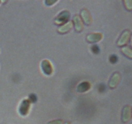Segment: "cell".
<instances>
[{
	"instance_id": "2e32d148",
	"label": "cell",
	"mask_w": 132,
	"mask_h": 124,
	"mask_svg": "<svg viewBox=\"0 0 132 124\" xmlns=\"http://www.w3.org/2000/svg\"><path fill=\"white\" fill-rule=\"evenodd\" d=\"M30 102H32V103H35L37 101V96L35 95L34 94H31L29 96V99Z\"/></svg>"
},
{
	"instance_id": "277c9868",
	"label": "cell",
	"mask_w": 132,
	"mask_h": 124,
	"mask_svg": "<svg viewBox=\"0 0 132 124\" xmlns=\"http://www.w3.org/2000/svg\"><path fill=\"white\" fill-rule=\"evenodd\" d=\"M130 35H131V32L130 30H126L124 31L117 41V45L119 46H123L125 44L127 43L130 37Z\"/></svg>"
},
{
	"instance_id": "7c38bea8",
	"label": "cell",
	"mask_w": 132,
	"mask_h": 124,
	"mask_svg": "<svg viewBox=\"0 0 132 124\" xmlns=\"http://www.w3.org/2000/svg\"><path fill=\"white\" fill-rule=\"evenodd\" d=\"M122 52L126 56L128 57L129 58H132V50L130 47H124L122 48Z\"/></svg>"
},
{
	"instance_id": "8992f818",
	"label": "cell",
	"mask_w": 132,
	"mask_h": 124,
	"mask_svg": "<svg viewBox=\"0 0 132 124\" xmlns=\"http://www.w3.org/2000/svg\"><path fill=\"white\" fill-rule=\"evenodd\" d=\"M73 22L74 23L75 30L77 32H80L83 29V24L79 16L76 15L73 18Z\"/></svg>"
},
{
	"instance_id": "52a82bcc",
	"label": "cell",
	"mask_w": 132,
	"mask_h": 124,
	"mask_svg": "<svg viewBox=\"0 0 132 124\" xmlns=\"http://www.w3.org/2000/svg\"><path fill=\"white\" fill-rule=\"evenodd\" d=\"M131 118V107L130 106H125L122 110V120L123 122H127Z\"/></svg>"
},
{
	"instance_id": "5bb4252c",
	"label": "cell",
	"mask_w": 132,
	"mask_h": 124,
	"mask_svg": "<svg viewBox=\"0 0 132 124\" xmlns=\"http://www.w3.org/2000/svg\"><path fill=\"white\" fill-rule=\"evenodd\" d=\"M92 51L93 52V53L94 54H98L100 51V49H99V47H98V45H94L92 47Z\"/></svg>"
},
{
	"instance_id": "8fae6325",
	"label": "cell",
	"mask_w": 132,
	"mask_h": 124,
	"mask_svg": "<svg viewBox=\"0 0 132 124\" xmlns=\"http://www.w3.org/2000/svg\"><path fill=\"white\" fill-rule=\"evenodd\" d=\"M72 27H73V23L72 21H69L66 23V24L62 25L61 27H59L57 30L61 34L67 33L72 28Z\"/></svg>"
},
{
	"instance_id": "e0dca14e",
	"label": "cell",
	"mask_w": 132,
	"mask_h": 124,
	"mask_svg": "<svg viewBox=\"0 0 132 124\" xmlns=\"http://www.w3.org/2000/svg\"><path fill=\"white\" fill-rule=\"evenodd\" d=\"M106 89V86L103 83H101L99 85V87H98V90H99V91L100 92H104V90H105Z\"/></svg>"
},
{
	"instance_id": "3957f363",
	"label": "cell",
	"mask_w": 132,
	"mask_h": 124,
	"mask_svg": "<svg viewBox=\"0 0 132 124\" xmlns=\"http://www.w3.org/2000/svg\"><path fill=\"white\" fill-rule=\"evenodd\" d=\"M70 18V12L67 10H64L61 12L57 17L55 19V22L57 24H62V23H65Z\"/></svg>"
},
{
	"instance_id": "7a4b0ae2",
	"label": "cell",
	"mask_w": 132,
	"mask_h": 124,
	"mask_svg": "<svg viewBox=\"0 0 132 124\" xmlns=\"http://www.w3.org/2000/svg\"><path fill=\"white\" fill-rule=\"evenodd\" d=\"M41 69L46 75H51L53 72V68L51 63L47 59H44L41 62Z\"/></svg>"
},
{
	"instance_id": "ffe728a7",
	"label": "cell",
	"mask_w": 132,
	"mask_h": 124,
	"mask_svg": "<svg viewBox=\"0 0 132 124\" xmlns=\"http://www.w3.org/2000/svg\"><path fill=\"white\" fill-rule=\"evenodd\" d=\"M64 124H70V123L69 122H66L65 123H64Z\"/></svg>"
},
{
	"instance_id": "6da1fadb",
	"label": "cell",
	"mask_w": 132,
	"mask_h": 124,
	"mask_svg": "<svg viewBox=\"0 0 132 124\" xmlns=\"http://www.w3.org/2000/svg\"><path fill=\"white\" fill-rule=\"evenodd\" d=\"M30 106V102L28 99H24L22 101L19 107V114L22 116H26L28 114Z\"/></svg>"
},
{
	"instance_id": "9c48e42d",
	"label": "cell",
	"mask_w": 132,
	"mask_h": 124,
	"mask_svg": "<svg viewBox=\"0 0 132 124\" xmlns=\"http://www.w3.org/2000/svg\"><path fill=\"white\" fill-rule=\"evenodd\" d=\"M81 17H82V19H83L84 22L85 24L90 25L92 23V17L91 14H90L88 11L86 9H84L81 11Z\"/></svg>"
},
{
	"instance_id": "30bf717a",
	"label": "cell",
	"mask_w": 132,
	"mask_h": 124,
	"mask_svg": "<svg viewBox=\"0 0 132 124\" xmlns=\"http://www.w3.org/2000/svg\"><path fill=\"white\" fill-rule=\"evenodd\" d=\"M90 87H91V85L90 83L88 81H83L77 87V92L81 93L85 92L90 89Z\"/></svg>"
},
{
	"instance_id": "ac0fdd59",
	"label": "cell",
	"mask_w": 132,
	"mask_h": 124,
	"mask_svg": "<svg viewBox=\"0 0 132 124\" xmlns=\"http://www.w3.org/2000/svg\"><path fill=\"white\" fill-rule=\"evenodd\" d=\"M63 121L61 120H54V121H50L49 123H48V124H63Z\"/></svg>"
},
{
	"instance_id": "4fadbf2b",
	"label": "cell",
	"mask_w": 132,
	"mask_h": 124,
	"mask_svg": "<svg viewBox=\"0 0 132 124\" xmlns=\"http://www.w3.org/2000/svg\"><path fill=\"white\" fill-rule=\"evenodd\" d=\"M110 62L111 63H116V62L117 61V60H118V58H117V56L116 55H114V54H113V55L110 56Z\"/></svg>"
},
{
	"instance_id": "9a60e30c",
	"label": "cell",
	"mask_w": 132,
	"mask_h": 124,
	"mask_svg": "<svg viewBox=\"0 0 132 124\" xmlns=\"http://www.w3.org/2000/svg\"><path fill=\"white\" fill-rule=\"evenodd\" d=\"M125 3L126 9H128L129 10H131L132 8V1L130 0H127V1H125Z\"/></svg>"
},
{
	"instance_id": "ba28073f",
	"label": "cell",
	"mask_w": 132,
	"mask_h": 124,
	"mask_svg": "<svg viewBox=\"0 0 132 124\" xmlns=\"http://www.w3.org/2000/svg\"><path fill=\"white\" fill-rule=\"evenodd\" d=\"M103 38V34L101 33L90 34L86 37V40L90 43L98 42Z\"/></svg>"
},
{
	"instance_id": "d6986e66",
	"label": "cell",
	"mask_w": 132,
	"mask_h": 124,
	"mask_svg": "<svg viewBox=\"0 0 132 124\" xmlns=\"http://www.w3.org/2000/svg\"><path fill=\"white\" fill-rule=\"evenodd\" d=\"M55 2H57V1H54V0H47V1H45V4H46L47 6H52L54 3H55Z\"/></svg>"
},
{
	"instance_id": "5b68a950",
	"label": "cell",
	"mask_w": 132,
	"mask_h": 124,
	"mask_svg": "<svg viewBox=\"0 0 132 124\" xmlns=\"http://www.w3.org/2000/svg\"><path fill=\"white\" fill-rule=\"evenodd\" d=\"M121 80V75L119 72H116L112 75L109 81V87L111 89H114L117 87Z\"/></svg>"
}]
</instances>
